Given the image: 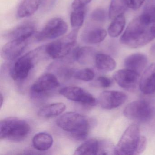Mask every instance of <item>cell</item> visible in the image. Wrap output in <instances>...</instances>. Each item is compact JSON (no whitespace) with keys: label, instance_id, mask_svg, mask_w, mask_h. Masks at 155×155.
Listing matches in <instances>:
<instances>
[{"label":"cell","instance_id":"obj_1","mask_svg":"<svg viewBox=\"0 0 155 155\" xmlns=\"http://www.w3.org/2000/svg\"><path fill=\"white\" fill-rule=\"evenodd\" d=\"M155 38L152 24L144 23L139 17L129 24L120 38V41L129 48H137L145 46Z\"/></svg>","mask_w":155,"mask_h":155},{"label":"cell","instance_id":"obj_2","mask_svg":"<svg viewBox=\"0 0 155 155\" xmlns=\"http://www.w3.org/2000/svg\"><path fill=\"white\" fill-rule=\"evenodd\" d=\"M56 124L78 140L86 139L90 129V123L87 117L75 112L64 113L57 119Z\"/></svg>","mask_w":155,"mask_h":155},{"label":"cell","instance_id":"obj_3","mask_svg":"<svg viewBox=\"0 0 155 155\" xmlns=\"http://www.w3.org/2000/svg\"><path fill=\"white\" fill-rule=\"evenodd\" d=\"M31 127L28 122L15 117L6 118L0 122L1 139L19 141L29 134Z\"/></svg>","mask_w":155,"mask_h":155},{"label":"cell","instance_id":"obj_4","mask_svg":"<svg viewBox=\"0 0 155 155\" xmlns=\"http://www.w3.org/2000/svg\"><path fill=\"white\" fill-rule=\"evenodd\" d=\"M45 46L37 48L19 58L12 66L11 76L14 80L21 81L27 78L40 56L46 54Z\"/></svg>","mask_w":155,"mask_h":155},{"label":"cell","instance_id":"obj_5","mask_svg":"<svg viewBox=\"0 0 155 155\" xmlns=\"http://www.w3.org/2000/svg\"><path fill=\"white\" fill-rule=\"evenodd\" d=\"M78 31L73 29L60 39L45 45L47 56L56 59L62 58L69 55L76 45Z\"/></svg>","mask_w":155,"mask_h":155},{"label":"cell","instance_id":"obj_6","mask_svg":"<svg viewBox=\"0 0 155 155\" xmlns=\"http://www.w3.org/2000/svg\"><path fill=\"white\" fill-rule=\"evenodd\" d=\"M140 137L138 127L135 124L130 125L116 146L117 155H135Z\"/></svg>","mask_w":155,"mask_h":155},{"label":"cell","instance_id":"obj_7","mask_svg":"<svg viewBox=\"0 0 155 155\" xmlns=\"http://www.w3.org/2000/svg\"><path fill=\"white\" fill-rule=\"evenodd\" d=\"M124 116L129 119L138 122L149 121L153 116L154 109L147 101L137 100L132 101L125 107Z\"/></svg>","mask_w":155,"mask_h":155},{"label":"cell","instance_id":"obj_8","mask_svg":"<svg viewBox=\"0 0 155 155\" xmlns=\"http://www.w3.org/2000/svg\"><path fill=\"white\" fill-rule=\"evenodd\" d=\"M67 23L60 18H54L48 21L41 31L36 34L37 41L54 39L63 36L68 31Z\"/></svg>","mask_w":155,"mask_h":155},{"label":"cell","instance_id":"obj_9","mask_svg":"<svg viewBox=\"0 0 155 155\" xmlns=\"http://www.w3.org/2000/svg\"><path fill=\"white\" fill-rule=\"evenodd\" d=\"M59 93L68 99L87 106H94L97 104L96 98L89 92L80 87H64L60 89Z\"/></svg>","mask_w":155,"mask_h":155},{"label":"cell","instance_id":"obj_10","mask_svg":"<svg viewBox=\"0 0 155 155\" xmlns=\"http://www.w3.org/2000/svg\"><path fill=\"white\" fill-rule=\"evenodd\" d=\"M59 86V81L56 76L52 73H46L34 82L31 91L34 95H39L55 89Z\"/></svg>","mask_w":155,"mask_h":155},{"label":"cell","instance_id":"obj_11","mask_svg":"<svg viewBox=\"0 0 155 155\" xmlns=\"http://www.w3.org/2000/svg\"><path fill=\"white\" fill-rule=\"evenodd\" d=\"M127 96L123 92L117 91H105L100 95L99 102L105 109L116 108L124 104Z\"/></svg>","mask_w":155,"mask_h":155},{"label":"cell","instance_id":"obj_12","mask_svg":"<svg viewBox=\"0 0 155 155\" xmlns=\"http://www.w3.org/2000/svg\"><path fill=\"white\" fill-rule=\"evenodd\" d=\"M113 78L119 86L128 90L134 89L140 81L139 73L126 68L116 71Z\"/></svg>","mask_w":155,"mask_h":155},{"label":"cell","instance_id":"obj_13","mask_svg":"<svg viewBox=\"0 0 155 155\" xmlns=\"http://www.w3.org/2000/svg\"><path fill=\"white\" fill-rule=\"evenodd\" d=\"M29 39L12 40L2 47V58L7 61H12L19 57L28 45Z\"/></svg>","mask_w":155,"mask_h":155},{"label":"cell","instance_id":"obj_14","mask_svg":"<svg viewBox=\"0 0 155 155\" xmlns=\"http://www.w3.org/2000/svg\"><path fill=\"white\" fill-rule=\"evenodd\" d=\"M140 89L145 95L155 96V63L150 65L140 78Z\"/></svg>","mask_w":155,"mask_h":155},{"label":"cell","instance_id":"obj_15","mask_svg":"<svg viewBox=\"0 0 155 155\" xmlns=\"http://www.w3.org/2000/svg\"><path fill=\"white\" fill-rule=\"evenodd\" d=\"M36 31V27L31 23H25L21 24L4 34V37L8 39L28 40L32 37Z\"/></svg>","mask_w":155,"mask_h":155},{"label":"cell","instance_id":"obj_16","mask_svg":"<svg viewBox=\"0 0 155 155\" xmlns=\"http://www.w3.org/2000/svg\"><path fill=\"white\" fill-rule=\"evenodd\" d=\"M147 56L141 53H135L127 57L124 61L125 68L140 74L147 64Z\"/></svg>","mask_w":155,"mask_h":155},{"label":"cell","instance_id":"obj_17","mask_svg":"<svg viewBox=\"0 0 155 155\" xmlns=\"http://www.w3.org/2000/svg\"><path fill=\"white\" fill-rule=\"evenodd\" d=\"M41 0H23L17 12L19 18H28L33 15L40 7Z\"/></svg>","mask_w":155,"mask_h":155},{"label":"cell","instance_id":"obj_18","mask_svg":"<svg viewBox=\"0 0 155 155\" xmlns=\"http://www.w3.org/2000/svg\"><path fill=\"white\" fill-rule=\"evenodd\" d=\"M32 145L39 151H46L49 149L53 143V139L48 132H41L36 134L32 138Z\"/></svg>","mask_w":155,"mask_h":155},{"label":"cell","instance_id":"obj_19","mask_svg":"<svg viewBox=\"0 0 155 155\" xmlns=\"http://www.w3.org/2000/svg\"><path fill=\"white\" fill-rule=\"evenodd\" d=\"M66 109V106L62 102H57L43 106L38 111V115L43 118L54 117L62 114Z\"/></svg>","mask_w":155,"mask_h":155},{"label":"cell","instance_id":"obj_20","mask_svg":"<svg viewBox=\"0 0 155 155\" xmlns=\"http://www.w3.org/2000/svg\"><path fill=\"white\" fill-rule=\"evenodd\" d=\"M95 65L98 70L104 72H110L115 69L116 62L111 57L107 54L100 53L95 56Z\"/></svg>","mask_w":155,"mask_h":155},{"label":"cell","instance_id":"obj_21","mask_svg":"<svg viewBox=\"0 0 155 155\" xmlns=\"http://www.w3.org/2000/svg\"><path fill=\"white\" fill-rule=\"evenodd\" d=\"M94 53V50L91 47L77 48L73 51V58L81 65H87L92 60Z\"/></svg>","mask_w":155,"mask_h":155},{"label":"cell","instance_id":"obj_22","mask_svg":"<svg viewBox=\"0 0 155 155\" xmlns=\"http://www.w3.org/2000/svg\"><path fill=\"white\" fill-rule=\"evenodd\" d=\"M107 32L105 30L96 28L91 30L83 33L82 41L88 44H95L100 43L107 37Z\"/></svg>","mask_w":155,"mask_h":155},{"label":"cell","instance_id":"obj_23","mask_svg":"<svg viewBox=\"0 0 155 155\" xmlns=\"http://www.w3.org/2000/svg\"><path fill=\"white\" fill-rule=\"evenodd\" d=\"M99 150V141L95 139H91L84 141L78 147L74 155H97Z\"/></svg>","mask_w":155,"mask_h":155},{"label":"cell","instance_id":"obj_24","mask_svg":"<svg viewBox=\"0 0 155 155\" xmlns=\"http://www.w3.org/2000/svg\"><path fill=\"white\" fill-rule=\"evenodd\" d=\"M128 8H129L128 0H111L109 9V18L113 20L123 15Z\"/></svg>","mask_w":155,"mask_h":155},{"label":"cell","instance_id":"obj_25","mask_svg":"<svg viewBox=\"0 0 155 155\" xmlns=\"http://www.w3.org/2000/svg\"><path fill=\"white\" fill-rule=\"evenodd\" d=\"M126 24V19L122 15L112 20L108 29L109 35L112 38H117L120 36L124 30Z\"/></svg>","mask_w":155,"mask_h":155},{"label":"cell","instance_id":"obj_26","mask_svg":"<svg viewBox=\"0 0 155 155\" xmlns=\"http://www.w3.org/2000/svg\"><path fill=\"white\" fill-rule=\"evenodd\" d=\"M87 13V8L74 9L70 16V22L71 27L74 29L79 30L83 25Z\"/></svg>","mask_w":155,"mask_h":155},{"label":"cell","instance_id":"obj_27","mask_svg":"<svg viewBox=\"0 0 155 155\" xmlns=\"http://www.w3.org/2000/svg\"><path fill=\"white\" fill-rule=\"evenodd\" d=\"M139 17L146 24L151 25L155 23V0H149L147 4Z\"/></svg>","mask_w":155,"mask_h":155},{"label":"cell","instance_id":"obj_28","mask_svg":"<svg viewBox=\"0 0 155 155\" xmlns=\"http://www.w3.org/2000/svg\"><path fill=\"white\" fill-rule=\"evenodd\" d=\"M99 155H117L116 147H115L111 141L108 140H102L99 141Z\"/></svg>","mask_w":155,"mask_h":155},{"label":"cell","instance_id":"obj_29","mask_svg":"<svg viewBox=\"0 0 155 155\" xmlns=\"http://www.w3.org/2000/svg\"><path fill=\"white\" fill-rule=\"evenodd\" d=\"M95 75L94 71L87 68L79 70L74 73V77L76 79L85 81L92 80Z\"/></svg>","mask_w":155,"mask_h":155},{"label":"cell","instance_id":"obj_30","mask_svg":"<svg viewBox=\"0 0 155 155\" xmlns=\"http://www.w3.org/2000/svg\"><path fill=\"white\" fill-rule=\"evenodd\" d=\"M91 17L94 21L100 22H103L106 19V12L103 9H96L92 12Z\"/></svg>","mask_w":155,"mask_h":155},{"label":"cell","instance_id":"obj_31","mask_svg":"<svg viewBox=\"0 0 155 155\" xmlns=\"http://www.w3.org/2000/svg\"><path fill=\"white\" fill-rule=\"evenodd\" d=\"M57 0H41L40 8L44 12H49L54 7Z\"/></svg>","mask_w":155,"mask_h":155},{"label":"cell","instance_id":"obj_32","mask_svg":"<svg viewBox=\"0 0 155 155\" xmlns=\"http://www.w3.org/2000/svg\"><path fill=\"white\" fill-rule=\"evenodd\" d=\"M98 83L101 87H109L112 84V80L109 78L105 77H100L97 78Z\"/></svg>","mask_w":155,"mask_h":155},{"label":"cell","instance_id":"obj_33","mask_svg":"<svg viewBox=\"0 0 155 155\" xmlns=\"http://www.w3.org/2000/svg\"><path fill=\"white\" fill-rule=\"evenodd\" d=\"M147 144V141L146 138L143 136H141L135 155H139L142 153L146 149Z\"/></svg>","mask_w":155,"mask_h":155},{"label":"cell","instance_id":"obj_34","mask_svg":"<svg viewBox=\"0 0 155 155\" xmlns=\"http://www.w3.org/2000/svg\"><path fill=\"white\" fill-rule=\"evenodd\" d=\"M92 0H74L71 4L73 9L86 7Z\"/></svg>","mask_w":155,"mask_h":155},{"label":"cell","instance_id":"obj_35","mask_svg":"<svg viewBox=\"0 0 155 155\" xmlns=\"http://www.w3.org/2000/svg\"><path fill=\"white\" fill-rule=\"evenodd\" d=\"M145 0H128L129 7L134 10L138 9L144 3Z\"/></svg>","mask_w":155,"mask_h":155},{"label":"cell","instance_id":"obj_36","mask_svg":"<svg viewBox=\"0 0 155 155\" xmlns=\"http://www.w3.org/2000/svg\"><path fill=\"white\" fill-rule=\"evenodd\" d=\"M3 101H4V99H3V96L2 94L1 93V107H2V104H3Z\"/></svg>","mask_w":155,"mask_h":155},{"label":"cell","instance_id":"obj_37","mask_svg":"<svg viewBox=\"0 0 155 155\" xmlns=\"http://www.w3.org/2000/svg\"><path fill=\"white\" fill-rule=\"evenodd\" d=\"M152 31H153V33L155 36V22L152 24Z\"/></svg>","mask_w":155,"mask_h":155}]
</instances>
